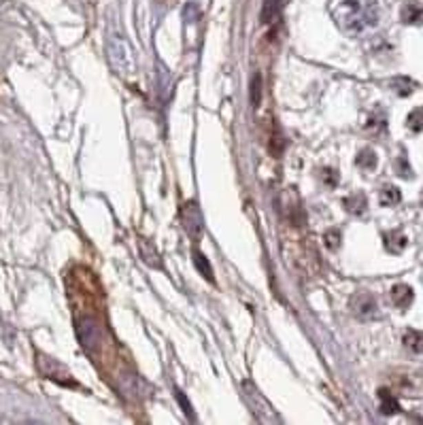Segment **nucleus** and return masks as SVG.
<instances>
[{
	"mask_svg": "<svg viewBox=\"0 0 423 425\" xmlns=\"http://www.w3.org/2000/svg\"><path fill=\"white\" fill-rule=\"evenodd\" d=\"M415 87H417V83L409 77H398L391 81V90H395L400 96H409Z\"/></svg>",
	"mask_w": 423,
	"mask_h": 425,
	"instance_id": "obj_20",
	"label": "nucleus"
},
{
	"mask_svg": "<svg viewBox=\"0 0 423 425\" xmlns=\"http://www.w3.org/2000/svg\"><path fill=\"white\" fill-rule=\"evenodd\" d=\"M77 338H79L81 346L85 349L87 353H96L105 342L103 323L92 315H85V317L77 319Z\"/></svg>",
	"mask_w": 423,
	"mask_h": 425,
	"instance_id": "obj_2",
	"label": "nucleus"
},
{
	"mask_svg": "<svg viewBox=\"0 0 423 425\" xmlns=\"http://www.w3.org/2000/svg\"><path fill=\"white\" fill-rule=\"evenodd\" d=\"M340 240H342V236L338 230H328L326 234H323V242H326L328 249H338Z\"/></svg>",
	"mask_w": 423,
	"mask_h": 425,
	"instance_id": "obj_23",
	"label": "nucleus"
},
{
	"mask_svg": "<svg viewBox=\"0 0 423 425\" xmlns=\"http://www.w3.org/2000/svg\"><path fill=\"white\" fill-rule=\"evenodd\" d=\"M358 166L364 168V170H375L377 168V154L372 152V149H362L358 154Z\"/></svg>",
	"mask_w": 423,
	"mask_h": 425,
	"instance_id": "obj_17",
	"label": "nucleus"
},
{
	"mask_svg": "<svg viewBox=\"0 0 423 425\" xmlns=\"http://www.w3.org/2000/svg\"><path fill=\"white\" fill-rule=\"evenodd\" d=\"M349 307H351L353 315L360 317V319H364V321L377 317V311H379L377 298L372 296L370 291H358V293H353Z\"/></svg>",
	"mask_w": 423,
	"mask_h": 425,
	"instance_id": "obj_6",
	"label": "nucleus"
},
{
	"mask_svg": "<svg viewBox=\"0 0 423 425\" xmlns=\"http://www.w3.org/2000/svg\"><path fill=\"white\" fill-rule=\"evenodd\" d=\"M342 205H344L347 211L353 213V215H364L366 209H368V200H366L364 194H353V196H349V198H344Z\"/></svg>",
	"mask_w": 423,
	"mask_h": 425,
	"instance_id": "obj_12",
	"label": "nucleus"
},
{
	"mask_svg": "<svg viewBox=\"0 0 423 425\" xmlns=\"http://www.w3.org/2000/svg\"><path fill=\"white\" fill-rule=\"evenodd\" d=\"M39 370L43 372V377H45V379L56 381V383L62 385V387H72V389H77V387H79V383L72 379V374H70L62 364H58V362L52 360V357L39 355Z\"/></svg>",
	"mask_w": 423,
	"mask_h": 425,
	"instance_id": "obj_5",
	"label": "nucleus"
},
{
	"mask_svg": "<svg viewBox=\"0 0 423 425\" xmlns=\"http://www.w3.org/2000/svg\"><path fill=\"white\" fill-rule=\"evenodd\" d=\"M379 200H381L383 207H395V205L402 200V194H400V189L393 187V185H385V187L381 189Z\"/></svg>",
	"mask_w": 423,
	"mask_h": 425,
	"instance_id": "obj_16",
	"label": "nucleus"
},
{
	"mask_svg": "<svg viewBox=\"0 0 423 425\" xmlns=\"http://www.w3.org/2000/svg\"><path fill=\"white\" fill-rule=\"evenodd\" d=\"M391 300H393V304L398 309H409L413 304V300H415V293L409 285L398 283V285L391 287Z\"/></svg>",
	"mask_w": 423,
	"mask_h": 425,
	"instance_id": "obj_9",
	"label": "nucleus"
},
{
	"mask_svg": "<svg viewBox=\"0 0 423 425\" xmlns=\"http://www.w3.org/2000/svg\"><path fill=\"white\" fill-rule=\"evenodd\" d=\"M385 247H387V251L389 253H400L404 251V247H406V236L402 232H389L385 234Z\"/></svg>",
	"mask_w": 423,
	"mask_h": 425,
	"instance_id": "obj_15",
	"label": "nucleus"
},
{
	"mask_svg": "<svg viewBox=\"0 0 423 425\" xmlns=\"http://www.w3.org/2000/svg\"><path fill=\"white\" fill-rule=\"evenodd\" d=\"M249 98H251V107H260V103H262V74L260 72H256L254 77H251Z\"/></svg>",
	"mask_w": 423,
	"mask_h": 425,
	"instance_id": "obj_18",
	"label": "nucleus"
},
{
	"mask_svg": "<svg viewBox=\"0 0 423 425\" xmlns=\"http://www.w3.org/2000/svg\"><path fill=\"white\" fill-rule=\"evenodd\" d=\"M192 260H194V266L198 268V272H200L207 281L213 283V281H215V274H213V266H211V262L207 260V256H205L203 251H198V249H194Z\"/></svg>",
	"mask_w": 423,
	"mask_h": 425,
	"instance_id": "obj_11",
	"label": "nucleus"
},
{
	"mask_svg": "<svg viewBox=\"0 0 423 425\" xmlns=\"http://www.w3.org/2000/svg\"><path fill=\"white\" fill-rule=\"evenodd\" d=\"M421 17H423V7L417 3H409L402 9V21H406V23H417V21H421Z\"/></svg>",
	"mask_w": 423,
	"mask_h": 425,
	"instance_id": "obj_19",
	"label": "nucleus"
},
{
	"mask_svg": "<svg viewBox=\"0 0 423 425\" xmlns=\"http://www.w3.org/2000/svg\"><path fill=\"white\" fill-rule=\"evenodd\" d=\"M245 395H247V402H249V406L254 408V413L258 415V419H260V408H264V413H266V417H268V421H275L277 417H275V411H272V406L268 404V400L251 385V383H245Z\"/></svg>",
	"mask_w": 423,
	"mask_h": 425,
	"instance_id": "obj_7",
	"label": "nucleus"
},
{
	"mask_svg": "<svg viewBox=\"0 0 423 425\" xmlns=\"http://www.w3.org/2000/svg\"><path fill=\"white\" fill-rule=\"evenodd\" d=\"M379 404H381V413H383V415H398V413L402 411V408H400V402H398L395 395H393L387 387L379 389Z\"/></svg>",
	"mask_w": 423,
	"mask_h": 425,
	"instance_id": "obj_10",
	"label": "nucleus"
},
{
	"mask_svg": "<svg viewBox=\"0 0 423 425\" xmlns=\"http://www.w3.org/2000/svg\"><path fill=\"white\" fill-rule=\"evenodd\" d=\"M404 346L409 349L411 353L415 355H423V332H417V330H409L402 338Z\"/></svg>",
	"mask_w": 423,
	"mask_h": 425,
	"instance_id": "obj_14",
	"label": "nucleus"
},
{
	"mask_svg": "<svg viewBox=\"0 0 423 425\" xmlns=\"http://www.w3.org/2000/svg\"><path fill=\"white\" fill-rule=\"evenodd\" d=\"M177 400H179V404L183 406V413H185L187 417H192V419H194V415H192V404L187 402L185 395H183V391H179V389H177Z\"/></svg>",
	"mask_w": 423,
	"mask_h": 425,
	"instance_id": "obj_25",
	"label": "nucleus"
},
{
	"mask_svg": "<svg viewBox=\"0 0 423 425\" xmlns=\"http://www.w3.org/2000/svg\"><path fill=\"white\" fill-rule=\"evenodd\" d=\"M281 5H283V0H264L262 13H260V21H262V23L275 21L277 15H279V11H281Z\"/></svg>",
	"mask_w": 423,
	"mask_h": 425,
	"instance_id": "obj_13",
	"label": "nucleus"
},
{
	"mask_svg": "<svg viewBox=\"0 0 423 425\" xmlns=\"http://www.w3.org/2000/svg\"><path fill=\"white\" fill-rule=\"evenodd\" d=\"M138 253H141V258H143V262H145L147 266L162 268V260H160L158 249H156V245L149 240V238H141V240H138Z\"/></svg>",
	"mask_w": 423,
	"mask_h": 425,
	"instance_id": "obj_8",
	"label": "nucleus"
},
{
	"mask_svg": "<svg viewBox=\"0 0 423 425\" xmlns=\"http://www.w3.org/2000/svg\"><path fill=\"white\" fill-rule=\"evenodd\" d=\"M283 136H281V132H279V128L272 132V136H270V152L275 154L277 158L281 156V152H283Z\"/></svg>",
	"mask_w": 423,
	"mask_h": 425,
	"instance_id": "obj_22",
	"label": "nucleus"
},
{
	"mask_svg": "<svg viewBox=\"0 0 423 425\" xmlns=\"http://www.w3.org/2000/svg\"><path fill=\"white\" fill-rule=\"evenodd\" d=\"M162 3H172V0H162Z\"/></svg>",
	"mask_w": 423,
	"mask_h": 425,
	"instance_id": "obj_26",
	"label": "nucleus"
},
{
	"mask_svg": "<svg viewBox=\"0 0 423 425\" xmlns=\"http://www.w3.org/2000/svg\"><path fill=\"white\" fill-rule=\"evenodd\" d=\"M328 11L336 26L347 34H362L379 21L377 0H330Z\"/></svg>",
	"mask_w": 423,
	"mask_h": 425,
	"instance_id": "obj_1",
	"label": "nucleus"
},
{
	"mask_svg": "<svg viewBox=\"0 0 423 425\" xmlns=\"http://www.w3.org/2000/svg\"><path fill=\"white\" fill-rule=\"evenodd\" d=\"M323 181H326V185H330V187H336L338 172L334 168H326V170H323Z\"/></svg>",
	"mask_w": 423,
	"mask_h": 425,
	"instance_id": "obj_24",
	"label": "nucleus"
},
{
	"mask_svg": "<svg viewBox=\"0 0 423 425\" xmlns=\"http://www.w3.org/2000/svg\"><path fill=\"white\" fill-rule=\"evenodd\" d=\"M409 128L413 130V132H423V107H419V109H415L411 115H409Z\"/></svg>",
	"mask_w": 423,
	"mask_h": 425,
	"instance_id": "obj_21",
	"label": "nucleus"
},
{
	"mask_svg": "<svg viewBox=\"0 0 423 425\" xmlns=\"http://www.w3.org/2000/svg\"><path fill=\"white\" fill-rule=\"evenodd\" d=\"M181 223H183V230L187 232V236L192 240H200L205 234V219H203V211L198 207L194 200L185 203L181 207Z\"/></svg>",
	"mask_w": 423,
	"mask_h": 425,
	"instance_id": "obj_4",
	"label": "nucleus"
},
{
	"mask_svg": "<svg viewBox=\"0 0 423 425\" xmlns=\"http://www.w3.org/2000/svg\"><path fill=\"white\" fill-rule=\"evenodd\" d=\"M107 54H109V62L115 68V72L130 74L134 70V54L126 39L111 37L107 43Z\"/></svg>",
	"mask_w": 423,
	"mask_h": 425,
	"instance_id": "obj_3",
	"label": "nucleus"
}]
</instances>
